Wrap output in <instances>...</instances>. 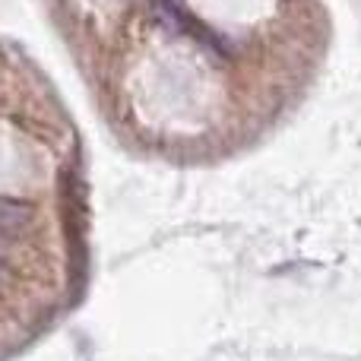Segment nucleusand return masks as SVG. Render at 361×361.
<instances>
[{
	"label": "nucleus",
	"mask_w": 361,
	"mask_h": 361,
	"mask_svg": "<svg viewBox=\"0 0 361 361\" xmlns=\"http://www.w3.org/2000/svg\"><path fill=\"white\" fill-rule=\"evenodd\" d=\"M32 222V206L19 200H0V231L25 228Z\"/></svg>",
	"instance_id": "obj_1"
},
{
	"label": "nucleus",
	"mask_w": 361,
	"mask_h": 361,
	"mask_svg": "<svg viewBox=\"0 0 361 361\" xmlns=\"http://www.w3.org/2000/svg\"><path fill=\"white\" fill-rule=\"evenodd\" d=\"M6 269V244H4V238H0V273Z\"/></svg>",
	"instance_id": "obj_2"
}]
</instances>
